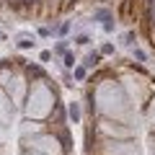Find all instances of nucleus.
Segmentation results:
<instances>
[{
    "label": "nucleus",
    "instance_id": "aec40b11",
    "mask_svg": "<svg viewBox=\"0 0 155 155\" xmlns=\"http://www.w3.org/2000/svg\"><path fill=\"white\" fill-rule=\"evenodd\" d=\"M150 147H153V155H155V134L150 137Z\"/></svg>",
    "mask_w": 155,
    "mask_h": 155
},
{
    "label": "nucleus",
    "instance_id": "20e7f679",
    "mask_svg": "<svg viewBox=\"0 0 155 155\" xmlns=\"http://www.w3.org/2000/svg\"><path fill=\"white\" fill-rule=\"evenodd\" d=\"M88 155H142L137 140H104L88 150Z\"/></svg>",
    "mask_w": 155,
    "mask_h": 155
},
{
    "label": "nucleus",
    "instance_id": "f3484780",
    "mask_svg": "<svg viewBox=\"0 0 155 155\" xmlns=\"http://www.w3.org/2000/svg\"><path fill=\"white\" fill-rule=\"evenodd\" d=\"M65 65L72 67V65H75V57H72V54H65Z\"/></svg>",
    "mask_w": 155,
    "mask_h": 155
},
{
    "label": "nucleus",
    "instance_id": "2eb2a0df",
    "mask_svg": "<svg viewBox=\"0 0 155 155\" xmlns=\"http://www.w3.org/2000/svg\"><path fill=\"white\" fill-rule=\"evenodd\" d=\"M101 54H114V47H111V44H104V47H101Z\"/></svg>",
    "mask_w": 155,
    "mask_h": 155
},
{
    "label": "nucleus",
    "instance_id": "f03ea898",
    "mask_svg": "<svg viewBox=\"0 0 155 155\" xmlns=\"http://www.w3.org/2000/svg\"><path fill=\"white\" fill-rule=\"evenodd\" d=\"M57 106V96H54V85H49L47 80H39L31 83L26 96V116L39 122V119H47L52 114V109Z\"/></svg>",
    "mask_w": 155,
    "mask_h": 155
},
{
    "label": "nucleus",
    "instance_id": "4468645a",
    "mask_svg": "<svg viewBox=\"0 0 155 155\" xmlns=\"http://www.w3.org/2000/svg\"><path fill=\"white\" fill-rule=\"evenodd\" d=\"M132 54L137 57L140 62H145V60H147V57H145V52H142V49H137V47H134V49H132Z\"/></svg>",
    "mask_w": 155,
    "mask_h": 155
},
{
    "label": "nucleus",
    "instance_id": "a211bd4d",
    "mask_svg": "<svg viewBox=\"0 0 155 155\" xmlns=\"http://www.w3.org/2000/svg\"><path fill=\"white\" fill-rule=\"evenodd\" d=\"M5 132H8V129H5V124L0 122V145H3V140H5Z\"/></svg>",
    "mask_w": 155,
    "mask_h": 155
},
{
    "label": "nucleus",
    "instance_id": "dca6fc26",
    "mask_svg": "<svg viewBox=\"0 0 155 155\" xmlns=\"http://www.w3.org/2000/svg\"><path fill=\"white\" fill-rule=\"evenodd\" d=\"M65 49H67V41H60V44L54 47V52H57V54H62V52H65Z\"/></svg>",
    "mask_w": 155,
    "mask_h": 155
},
{
    "label": "nucleus",
    "instance_id": "39448f33",
    "mask_svg": "<svg viewBox=\"0 0 155 155\" xmlns=\"http://www.w3.org/2000/svg\"><path fill=\"white\" fill-rule=\"evenodd\" d=\"M98 134H104V140H134V127L114 119H98Z\"/></svg>",
    "mask_w": 155,
    "mask_h": 155
},
{
    "label": "nucleus",
    "instance_id": "9d476101",
    "mask_svg": "<svg viewBox=\"0 0 155 155\" xmlns=\"http://www.w3.org/2000/svg\"><path fill=\"white\" fill-rule=\"evenodd\" d=\"M67 114H70V119H72V122H80V106H78V104H70V106H67Z\"/></svg>",
    "mask_w": 155,
    "mask_h": 155
},
{
    "label": "nucleus",
    "instance_id": "4be33fe9",
    "mask_svg": "<svg viewBox=\"0 0 155 155\" xmlns=\"http://www.w3.org/2000/svg\"><path fill=\"white\" fill-rule=\"evenodd\" d=\"M0 41H3V31H0Z\"/></svg>",
    "mask_w": 155,
    "mask_h": 155
},
{
    "label": "nucleus",
    "instance_id": "f257e3e1",
    "mask_svg": "<svg viewBox=\"0 0 155 155\" xmlns=\"http://www.w3.org/2000/svg\"><path fill=\"white\" fill-rule=\"evenodd\" d=\"M93 98H96V106H93L96 114H101L104 119H114V122H122V124L132 122V104H129L122 83L106 80V83L96 85ZM129 127H132V124H129Z\"/></svg>",
    "mask_w": 155,
    "mask_h": 155
},
{
    "label": "nucleus",
    "instance_id": "ddd939ff",
    "mask_svg": "<svg viewBox=\"0 0 155 155\" xmlns=\"http://www.w3.org/2000/svg\"><path fill=\"white\" fill-rule=\"evenodd\" d=\"M134 41H137V39H134V34L129 31V34H124V41H122V44H127V47H132Z\"/></svg>",
    "mask_w": 155,
    "mask_h": 155
},
{
    "label": "nucleus",
    "instance_id": "f8f14e48",
    "mask_svg": "<svg viewBox=\"0 0 155 155\" xmlns=\"http://www.w3.org/2000/svg\"><path fill=\"white\" fill-rule=\"evenodd\" d=\"M72 78H75V80H85V67H75Z\"/></svg>",
    "mask_w": 155,
    "mask_h": 155
},
{
    "label": "nucleus",
    "instance_id": "6e6552de",
    "mask_svg": "<svg viewBox=\"0 0 155 155\" xmlns=\"http://www.w3.org/2000/svg\"><path fill=\"white\" fill-rule=\"evenodd\" d=\"M147 124H150V129L155 134V96L147 101Z\"/></svg>",
    "mask_w": 155,
    "mask_h": 155
},
{
    "label": "nucleus",
    "instance_id": "7ed1b4c3",
    "mask_svg": "<svg viewBox=\"0 0 155 155\" xmlns=\"http://www.w3.org/2000/svg\"><path fill=\"white\" fill-rule=\"evenodd\" d=\"M21 150H34V153H41V155H70L62 142L57 140L54 132L44 129L39 134H28V137H21Z\"/></svg>",
    "mask_w": 155,
    "mask_h": 155
},
{
    "label": "nucleus",
    "instance_id": "9b49d317",
    "mask_svg": "<svg viewBox=\"0 0 155 155\" xmlns=\"http://www.w3.org/2000/svg\"><path fill=\"white\" fill-rule=\"evenodd\" d=\"M98 60H101V54H98V52H93V54H88L85 65H88V67H96V65H98Z\"/></svg>",
    "mask_w": 155,
    "mask_h": 155
},
{
    "label": "nucleus",
    "instance_id": "6ab92c4d",
    "mask_svg": "<svg viewBox=\"0 0 155 155\" xmlns=\"http://www.w3.org/2000/svg\"><path fill=\"white\" fill-rule=\"evenodd\" d=\"M18 155H41V153H34V150H21Z\"/></svg>",
    "mask_w": 155,
    "mask_h": 155
},
{
    "label": "nucleus",
    "instance_id": "1a4fd4ad",
    "mask_svg": "<svg viewBox=\"0 0 155 155\" xmlns=\"http://www.w3.org/2000/svg\"><path fill=\"white\" fill-rule=\"evenodd\" d=\"M36 41H34V36H28V34H18V47L21 49H28V47H34Z\"/></svg>",
    "mask_w": 155,
    "mask_h": 155
},
{
    "label": "nucleus",
    "instance_id": "412c9836",
    "mask_svg": "<svg viewBox=\"0 0 155 155\" xmlns=\"http://www.w3.org/2000/svg\"><path fill=\"white\" fill-rule=\"evenodd\" d=\"M0 155H5V147H3V145H0Z\"/></svg>",
    "mask_w": 155,
    "mask_h": 155
},
{
    "label": "nucleus",
    "instance_id": "423d86ee",
    "mask_svg": "<svg viewBox=\"0 0 155 155\" xmlns=\"http://www.w3.org/2000/svg\"><path fill=\"white\" fill-rule=\"evenodd\" d=\"M8 104H11V98L0 88V122H11V116H13V106H8Z\"/></svg>",
    "mask_w": 155,
    "mask_h": 155
},
{
    "label": "nucleus",
    "instance_id": "0eeeda50",
    "mask_svg": "<svg viewBox=\"0 0 155 155\" xmlns=\"http://www.w3.org/2000/svg\"><path fill=\"white\" fill-rule=\"evenodd\" d=\"M93 18L104 23V28H106V31H111V28H114V13H111L109 8H98V11L93 13Z\"/></svg>",
    "mask_w": 155,
    "mask_h": 155
}]
</instances>
